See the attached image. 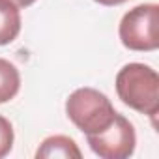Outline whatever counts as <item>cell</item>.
I'll use <instances>...</instances> for the list:
<instances>
[{
  "label": "cell",
  "instance_id": "1",
  "mask_svg": "<svg viewBox=\"0 0 159 159\" xmlns=\"http://www.w3.org/2000/svg\"><path fill=\"white\" fill-rule=\"evenodd\" d=\"M116 92L127 107L150 118L159 112V75L146 64L124 66L116 75Z\"/></svg>",
  "mask_w": 159,
  "mask_h": 159
},
{
  "label": "cell",
  "instance_id": "2",
  "mask_svg": "<svg viewBox=\"0 0 159 159\" xmlns=\"http://www.w3.org/2000/svg\"><path fill=\"white\" fill-rule=\"evenodd\" d=\"M67 118L84 135L103 133L116 116L111 99L96 88H79L66 101Z\"/></svg>",
  "mask_w": 159,
  "mask_h": 159
},
{
  "label": "cell",
  "instance_id": "3",
  "mask_svg": "<svg viewBox=\"0 0 159 159\" xmlns=\"http://www.w3.org/2000/svg\"><path fill=\"white\" fill-rule=\"evenodd\" d=\"M159 6L140 4L120 21V39L131 51H155L159 47Z\"/></svg>",
  "mask_w": 159,
  "mask_h": 159
},
{
  "label": "cell",
  "instance_id": "4",
  "mask_svg": "<svg viewBox=\"0 0 159 159\" xmlns=\"http://www.w3.org/2000/svg\"><path fill=\"white\" fill-rule=\"evenodd\" d=\"M86 140L92 148V152L103 159H127L135 152L137 135L133 129V124L116 112L114 122L98 135H86Z\"/></svg>",
  "mask_w": 159,
  "mask_h": 159
},
{
  "label": "cell",
  "instance_id": "5",
  "mask_svg": "<svg viewBox=\"0 0 159 159\" xmlns=\"http://www.w3.org/2000/svg\"><path fill=\"white\" fill-rule=\"evenodd\" d=\"M38 159H52V157H62V159H81L83 153L75 144L73 139L64 137V135H54L49 137L41 142V146L36 152Z\"/></svg>",
  "mask_w": 159,
  "mask_h": 159
},
{
  "label": "cell",
  "instance_id": "6",
  "mask_svg": "<svg viewBox=\"0 0 159 159\" xmlns=\"http://www.w3.org/2000/svg\"><path fill=\"white\" fill-rule=\"evenodd\" d=\"M21 32V13L11 0H0V45L17 39Z\"/></svg>",
  "mask_w": 159,
  "mask_h": 159
},
{
  "label": "cell",
  "instance_id": "7",
  "mask_svg": "<svg viewBox=\"0 0 159 159\" xmlns=\"http://www.w3.org/2000/svg\"><path fill=\"white\" fill-rule=\"evenodd\" d=\"M21 88L19 69L6 58H0V103H6L17 96Z\"/></svg>",
  "mask_w": 159,
  "mask_h": 159
},
{
  "label": "cell",
  "instance_id": "8",
  "mask_svg": "<svg viewBox=\"0 0 159 159\" xmlns=\"http://www.w3.org/2000/svg\"><path fill=\"white\" fill-rule=\"evenodd\" d=\"M13 148V127L8 118L0 116V157H4Z\"/></svg>",
  "mask_w": 159,
  "mask_h": 159
},
{
  "label": "cell",
  "instance_id": "9",
  "mask_svg": "<svg viewBox=\"0 0 159 159\" xmlns=\"http://www.w3.org/2000/svg\"><path fill=\"white\" fill-rule=\"evenodd\" d=\"M96 2L101 4V6H118V4L127 2V0H96Z\"/></svg>",
  "mask_w": 159,
  "mask_h": 159
},
{
  "label": "cell",
  "instance_id": "10",
  "mask_svg": "<svg viewBox=\"0 0 159 159\" xmlns=\"http://www.w3.org/2000/svg\"><path fill=\"white\" fill-rule=\"evenodd\" d=\"M11 2L17 6V8H28V6H32L36 0H11Z\"/></svg>",
  "mask_w": 159,
  "mask_h": 159
}]
</instances>
